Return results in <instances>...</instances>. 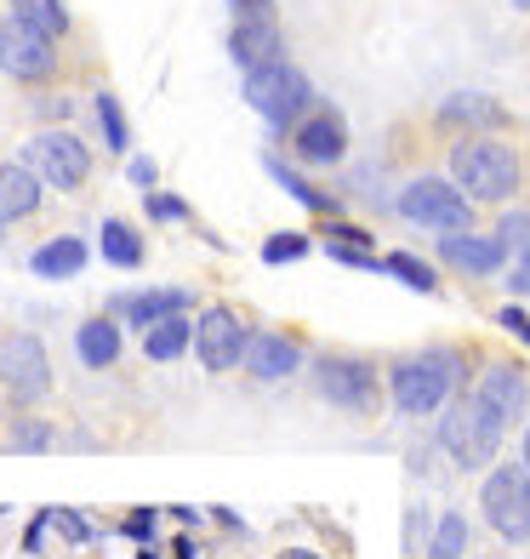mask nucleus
I'll return each instance as SVG.
<instances>
[{"label": "nucleus", "mask_w": 530, "mask_h": 559, "mask_svg": "<svg viewBox=\"0 0 530 559\" xmlns=\"http://www.w3.org/2000/svg\"><path fill=\"white\" fill-rule=\"evenodd\" d=\"M12 451H52L58 435H52V423H40V417H17L12 423V435H7Z\"/></svg>", "instance_id": "obj_30"}, {"label": "nucleus", "mask_w": 530, "mask_h": 559, "mask_svg": "<svg viewBox=\"0 0 530 559\" xmlns=\"http://www.w3.org/2000/svg\"><path fill=\"white\" fill-rule=\"evenodd\" d=\"M291 155L302 166H337L348 155V120L337 109H309L291 126Z\"/></svg>", "instance_id": "obj_12"}, {"label": "nucleus", "mask_w": 530, "mask_h": 559, "mask_svg": "<svg viewBox=\"0 0 530 559\" xmlns=\"http://www.w3.org/2000/svg\"><path fill=\"white\" fill-rule=\"evenodd\" d=\"M0 240H7V223H0Z\"/></svg>", "instance_id": "obj_46"}, {"label": "nucleus", "mask_w": 530, "mask_h": 559, "mask_svg": "<svg viewBox=\"0 0 530 559\" xmlns=\"http://www.w3.org/2000/svg\"><path fill=\"white\" fill-rule=\"evenodd\" d=\"M97 251H104V263L115 269H143V235L125 217H109L104 223V240H97Z\"/></svg>", "instance_id": "obj_24"}, {"label": "nucleus", "mask_w": 530, "mask_h": 559, "mask_svg": "<svg viewBox=\"0 0 530 559\" xmlns=\"http://www.w3.org/2000/svg\"><path fill=\"white\" fill-rule=\"evenodd\" d=\"M514 7H519V12H530V0H514Z\"/></svg>", "instance_id": "obj_45"}, {"label": "nucleus", "mask_w": 530, "mask_h": 559, "mask_svg": "<svg viewBox=\"0 0 530 559\" xmlns=\"http://www.w3.org/2000/svg\"><path fill=\"white\" fill-rule=\"evenodd\" d=\"M274 559H320V554H314V548H280Z\"/></svg>", "instance_id": "obj_43"}, {"label": "nucleus", "mask_w": 530, "mask_h": 559, "mask_svg": "<svg viewBox=\"0 0 530 559\" xmlns=\"http://www.w3.org/2000/svg\"><path fill=\"white\" fill-rule=\"evenodd\" d=\"M120 348H125V337H120V320L115 314H97V320L74 325V354H81V366L109 371L120 360Z\"/></svg>", "instance_id": "obj_19"}, {"label": "nucleus", "mask_w": 530, "mask_h": 559, "mask_svg": "<svg viewBox=\"0 0 530 559\" xmlns=\"http://www.w3.org/2000/svg\"><path fill=\"white\" fill-rule=\"evenodd\" d=\"M171 554H177V559H200V548H194L189 537H177V548H171Z\"/></svg>", "instance_id": "obj_42"}, {"label": "nucleus", "mask_w": 530, "mask_h": 559, "mask_svg": "<svg viewBox=\"0 0 530 559\" xmlns=\"http://www.w3.org/2000/svg\"><path fill=\"white\" fill-rule=\"evenodd\" d=\"M508 292H514V297H530V263H519V269L508 274Z\"/></svg>", "instance_id": "obj_39"}, {"label": "nucleus", "mask_w": 530, "mask_h": 559, "mask_svg": "<svg viewBox=\"0 0 530 559\" xmlns=\"http://www.w3.org/2000/svg\"><path fill=\"white\" fill-rule=\"evenodd\" d=\"M23 166H29L46 189L74 194L92 177V148L74 132H35L29 143H23Z\"/></svg>", "instance_id": "obj_8"}, {"label": "nucleus", "mask_w": 530, "mask_h": 559, "mask_svg": "<svg viewBox=\"0 0 530 559\" xmlns=\"http://www.w3.org/2000/svg\"><path fill=\"white\" fill-rule=\"evenodd\" d=\"M422 531H427V514L417 508V514H411V548H422Z\"/></svg>", "instance_id": "obj_41"}, {"label": "nucleus", "mask_w": 530, "mask_h": 559, "mask_svg": "<svg viewBox=\"0 0 530 559\" xmlns=\"http://www.w3.org/2000/svg\"><path fill=\"white\" fill-rule=\"evenodd\" d=\"M473 400L491 405V412L514 428L530 412V371L519 360H485V371H479V383H473Z\"/></svg>", "instance_id": "obj_13"}, {"label": "nucleus", "mask_w": 530, "mask_h": 559, "mask_svg": "<svg viewBox=\"0 0 530 559\" xmlns=\"http://www.w3.org/2000/svg\"><path fill=\"white\" fill-rule=\"evenodd\" d=\"M229 58H234L245 74H251V69H263V63H280V58H286V35H280V23H274V12L234 17Z\"/></svg>", "instance_id": "obj_14"}, {"label": "nucleus", "mask_w": 530, "mask_h": 559, "mask_svg": "<svg viewBox=\"0 0 530 559\" xmlns=\"http://www.w3.org/2000/svg\"><path fill=\"white\" fill-rule=\"evenodd\" d=\"M519 155L514 143H502L491 132H462L450 143V183H457L468 200H485V206H502V200L519 194Z\"/></svg>", "instance_id": "obj_2"}, {"label": "nucleus", "mask_w": 530, "mask_h": 559, "mask_svg": "<svg viewBox=\"0 0 530 559\" xmlns=\"http://www.w3.org/2000/svg\"><path fill=\"white\" fill-rule=\"evenodd\" d=\"M496 235H502V246H508V258L530 263V212H508L496 223Z\"/></svg>", "instance_id": "obj_31"}, {"label": "nucleus", "mask_w": 530, "mask_h": 559, "mask_svg": "<svg viewBox=\"0 0 530 559\" xmlns=\"http://www.w3.org/2000/svg\"><path fill=\"white\" fill-rule=\"evenodd\" d=\"M257 383H286V377L302 371V343L286 337V332H251V348L240 360Z\"/></svg>", "instance_id": "obj_16"}, {"label": "nucleus", "mask_w": 530, "mask_h": 559, "mask_svg": "<svg viewBox=\"0 0 530 559\" xmlns=\"http://www.w3.org/2000/svg\"><path fill=\"white\" fill-rule=\"evenodd\" d=\"M148 217H155V223H189V206L177 194H155V189H148Z\"/></svg>", "instance_id": "obj_33"}, {"label": "nucleus", "mask_w": 530, "mask_h": 559, "mask_svg": "<svg viewBox=\"0 0 530 559\" xmlns=\"http://www.w3.org/2000/svg\"><path fill=\"white\" fill-rule=\"evenodd\" d=\"M383 274H394L399 286H411V292H422V297H434V292H439V274H434V263L411 258V251H388V258H383Z\"/></svg>", "instance_id": "obj_27"}, {"label": "nucleus", "mask_w": 530, "mask_h": 559, "mask_svg": "<svg viewBox=\"0 0 530 559\" xmlns=\"http://www.w3.org/2000/svg\"><path fill=\"white\" fill-rule=\"evenodd\" d=\"M263 166H268V177H274V183H280V189H286L291 200H302V206H309V212H320V217H337V212H342V200H337V194L314 189L309 177H302V171H291V166H286L280 155H268Z\"/></svg>", "instance_id": "obj_22"}, {"label": "nucleus", "mask_w": 530, "mask_h": 559, "mask_svg": "<svg viewBox=\"0 0 530 559\" xmlns=\"http://www.w3.org/2000/svg\"><path fill=\"white\" fill-rule=\"evenodd\" d=\"M491 559H502V554H491Z\"/></svg>", "instance_id": "obj_47"}, {"label": "nucleus", "mask_w": 530, "mask_h": 559, "mask_svg": "<svg viewBox=\"0 0 530 559\" xmlns=\"http://www.w3.org/2000/svg\"><path fill=\"white\" fill-rule=\"evenodd\" d=\"M519 463L530 468V423H525V440H519Z\"/></svg>", "instance_id": "obj_44"}, {"label": "nucleus", "mask_w": 530, "mask_h": 559, "mask_svg": "<svg viewBox=\"0 0 530 559\" xmlns=\"http://www.w3.org/2000/svg\"><path fill=\"white\" fill-rule=\"evenodd\" d=\"M502 440H508V423H502L491 405H479L473 394H468V400H450L445 412H439V451H445L457 468H485V463H496Z\"/></svg>", "instance_id": "obj_3"}, {"label": "nucleus", "mask_w": 530, "mask_h": 559, "mask_svg": "<svg viewBox=\"0 0 530 559\" xmlns=\"http://www.w3.org/2000/svg\"><path fill=\"white\" fill-rule=\"evenodd\" d=\"M394 212L417 228H427L434 240L439 235H468L473 228V200L450 183V177H411V183L399 189Z\"/></svg>", "instance_id": "obj_6"}, {"label": "nucleus", "mask_w": 530, "mask_h": 559, "mask_svg": "<svg viewBox=\"0 0 530 559\" xmlns=\"http://www.w3.org/2000/svg\"><path fill=\"white\" fill-rule=\"evenodd\" d=\"M439 120L485 132V126H502V109L491 104V97H479V92H457V97H445V104H439Z\"/></svg>", "instance_id": "obj_25"}, {"label": "nucleus", "mask_w": 530, "mask_h": 559, "mask_svg": "<svg viewBox=\"0 0 530 559\" xmlns=\"http://www.w3.org/2000/svg\"><path fill=\"white\" fill-rule=\"evenodd\" d=\"M234 17H251V12H274V0H229Z\"/></svg>", "instance_id": "obj_40"}, {"label": "nucleus", "mask_w": 530, "mask_h": 559, "mask_svg": "<svg viewBox=\"0 0 530 559\" xmlns=\"http://www.w3.org/2000/svg\"><path fill=\"white\" fill-rule=\"evenodd\" d=\"M325 251H332L337 263H348V269H376V274H383V258H371L365 246H342V240H325Z\"/></svg>", "instance_id": "obj_32"}, {"label": "nucleus", "mask_w": 530, "mask_h": 559, "mask_svg": "<svg viewBox=\"0 0 530 559\" xmlns=\"http://www.w3.org/2000/svg\"><path fill=\"white\" fill-rule=\"evenodd\" d=\"M0 69H7L12 81H23V86L52 81L58 74V40L23 29L17 17H0Z\"/></svg>", "instance_id": "obj_11"}, {"label": "nucleus", "mask_w": 530, "mask_h": 559, "mask_svg": "<svg viewBox=\"0 0 530 559\" xmlns=\"http://www.w3.org/2000/svg\"><path fill=\"white\" fill-rule=\"evenodd\" d=\"M189 348H194V320L189 314H166L160 325H148V332H143V354L155 366H171L177 354H189Z\"/></svg>", "instance_id": "obj_21"}, {"label": "nucleus", "mask_w": 530, "mask_h": 559, "mask_svg": "<svg viewBox=\"0 0 530 559\" xmlns=\"http://www.w3.org/2000/svg\"><path fill=\"white\" fill-rule=\"evenodd\" d=\"M0 383H7L17 400H46L52 394V360H46V343L35 332L0 337Z\"/></svg>", "instance_id": "obj_10"}, {"label": "nucleus", "mask_w": 530, "mask_h": 559, "mask_svg": "<svg viewBox=\"0 0 530 559\" xmlns=\"http://www.w3.org/2000/svg\"><path fill=\"white\" fill-rule=\"evenodd\" d=\"M439 263H450L457 274L468 280H491L502 263H508V246H502V235L491 228V235H439Z\"/></svg>", "instance_id": "obj_15"}, {"label": "nucleus", "mask_w": 530, "mask_h": 559, "mask_svg": "<svg viewBox=\"0 0 530 559\" xmlns=\"http://www.w3.org/2000/svg\"><path fill=\"white\" fill-rule=\"evenodd\" d=\"M422 559H468V520L457 514V508H445V514L434 520Z\"/></svg>", "instance_id": "obj_26"}, {"label": "nucleus", "mask_w": 530, "mask_h": 559, "mask_svg": "<svg viewBox=\"0 0 530 559\" xmlns=\"http://www.w3.org/2000/svg\"><path fill=\"white\" fill-rule=\"evenodd\" d=\"M245 348H251V325H245L240 309H229V302H212V309L194 320V354L206 371H234L245 360Z\"/></svg>", "instance_id": "obj_9"}, {"label": "nucleus", "mask_w": 530, "mask_h": 559, "mask_svg": "<svg viewBox=\"0 0 530 559\" xmlns=\"http://www.w3.org/2000/svg\"><path fill=\"white\" fill-rule=\"evenodd\" d=\"M496 325H502V332H508V337L530 343V309H519V302H508V309L496 314Z\"/></svg>", "instance_id": "obj_36"}, {"label": "nucleus", "mask_w": 530, "mask_h": 559, "mask_svg": "<svg viewBox=\"0 0 530 559\" xmlns=\"http://www.w3.org/2000/svg\"><path fill=\"white\" fill-rule=\"evenodd\" d=\"M320 235H325V240H342V246H365V251H371V228H360V223H325Z\"/></svg>", "instance_id": "obj_35"}, {"label": "nucleus", "mask_w": 530, "mask_h": 559, "mask_svg": "<svg viewBox=\"0 0 530 559\" xmlns=\"http://www.w3.org/2000/svg\"><path fill=\"white\" fill-rule=\"evenodd\" d=\"M479 508L502 543H530V468L525 463H496L485 474Z\"/></svg>", "instance_id": "obj_7"}, {"label": "nucleus", "mask_w": 530, "mask_h": 559, "mask_svg": "<svg viewBox=\"0 0 530 559\" xmlns=\"http://www.w3.org/2000/svg\"><path fill=\"white\" fill-rule=\"evenodd\" d=\"M462 389V354L457 348H422L406 354V360L388 366V394H394V412L406 417H439Z\"/></svg>", "instance_id": "obj_1"}, {"label": "nucleus", "mask_w": 530, "mask_h": 559, "mask_svg": "<svg viewBox=\"0 0 530 559\" xmlns=\"http://www.w3.org/2000/svg\"><path fill=\"white\" fill-rule=\"evenodd\" d=\"M132 183L137 189H155V160H132Z\"/></svg>", "instance_id": "obj_38"}, {"label": "nucleus", "mask_w": 530, "mask_h": 559, "mask_svg": "<svg viewBox=\"0 0 530 559\" xmlns=\"http://www.w3.org/2000/svg\"><path fill=\"white\" fill-rule=\"evenodd\" d=\"M86 258H92V251H86V240H81V235H52L46 246H35L29 269H35L40 280H74V274L86 269Z\"/></svg>", "instance_id": "obj_20"}, {"label": "nucleus", "mask_w": 530, "mask_h": 559, "mask_svg": "<svg viewBox=\"0 0 530 559\" xmlns=\"http://www.w3.org/2000/svg\"><path fill=\"white\" fill-rule=\"evenodd\" d=\"M245 104L257 109L274 132H291V126L314 109V86L291 58H280V63H263V69L245 74Z\"/></svg>", "instance_id": "obj_5"}, {"label": "nucleus", "mask_w": 530, "mask_h": 559, "mask_svg": "<svg viewBox=\"0 0 530 559\" xmlns=\"http://www.w3.org/2000/svg\"><path fill=\"white\" fill-rule=\"evenodd\" d=\"M120 531H125V537H137V543H143L148 531H155V508H137V514H125V525H120Z\"/></svg>", "instance_id": "obj_37"}, {"label": "nucleus", "mask_w": 530, "mask_h": 559, "mask_svg": "<svg viewBox=\"0 0 530 559\" xmlns=\"http://www.w3.org/2000/svg\"><path fill=\"white\" fill-rule=\"evenodd\" d=\"M309 377H314L320 400L337 405V412H348V417H376V405H383V383H388L365 354H320Z\"/></svg>", "instance_id": "obj_4"}, {"label": "nucleus", "mask_w": 530, "mask_h": 559, "mask_svg": "<svg viewBox=\"0 0 530 559\" xmlns=\"http://www.w3.org/2000/svg\"><path fill=\"white\" fill-rule=\"evenodd\" d=\"M46 183L23 160H0V223H23L40 212Z\"/></svg>", "instance_id": "obj_18"}, {"label": "nucleus", "mask_w": 530, "mask_h": 559, "mask_svg": "<svg viewBox=\"0 0 530 559\" xmlns=\"http://www.w3.org/2000/svg\"><path fill=\"white\" fill-rule=\"evenodd\" d=\"M7 17H17L23 29H35V35H46V40H63L69 35V7L63 0H7Z\"/></svg>", "instance_id": "obj_23"}, {"label": "nucleus", "mask_w": 530, "mask_h": 559, "mask_svg": "<svg viewBox=\"0 0 530 559\" xmlns=\"http://www.w3.org/2000/svg\"><path fill=\"white\" fill-rule=\"evenodd\" d=\"M309 235H297V228H280V235H268L263 240V263L268 269H280V263H297V258H309Z\"/></svg>", "instance_id": "obj_29"}, {"label": "nucleus", "mask_w": 530, "mask_h": 559, "mask_svg": "<svg viewBox=\"0 0 530 559\" xmlns=\"http://www.w3.org/2000/svg\"><path fill=\"white\" fill-rule=\"evenodd\" d=\"M109 314L120 325H137V332H148V325H160L166 314H189V292H166V286H148V292H125L109 302Z\"/></svg>", "instance_id": "obj_17"}, {"label": "nucleus", "mask_w": 530, "mask_h": 559, "mask_svg": "<svg viewBox=\"0 0 530 559\" xmlns=\"http://www.w3.org/2000/svg\"><path fill=\"white\" fill-rule=\"evenodd\" d=\"M52 525L63 531V543H92V525L74 514V508H52Z\"/></svg>", "instance_id": "obj_34"}, {"label": "nucleus", "mask_w": 530, "mask_h": 559, "mask_svg": "<svg viewBox=\"0 0 530 559\" xmlns=\"http://www.w3.org/2000/svg\"><path fill=\"white\" fill-rule=\"evenodd\" d=\"M92 104H97V126H104L109 148H115V155H125V148H132V126H125V115H120V97L115 92H97Z\"/></svg>", "instance_id": "obj_28"}]
</instances>
